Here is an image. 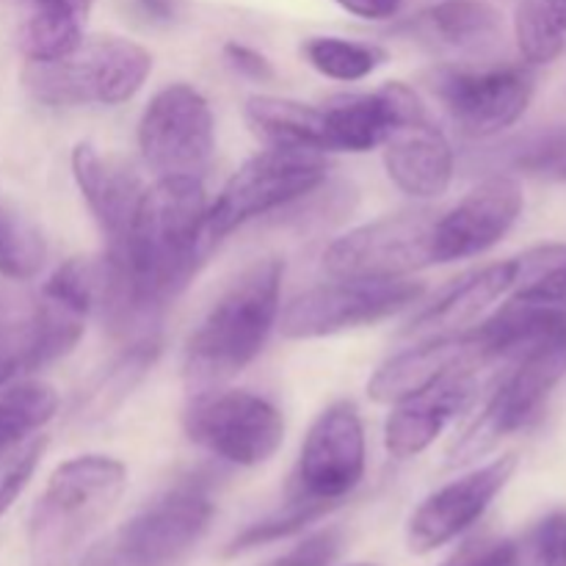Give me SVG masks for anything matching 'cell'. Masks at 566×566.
<instances>
[{"label": "cell", "mask_w": 566, "mask_h": 566, "mask_svg": "<svg viewBox=\"0 0 566 566\" xmlns=\"http://www.w3.org/2000/svg\"><path fill=\"white\" fill-rule=\"evenodd\" d=\"M208 193L197 177H158L144 188L125 243L108 249L103 315L116 332L155 318L199 271L208 247Z\"/></svg>", "instance_id": "obj_1"}, {"label": "cell", "mask_w": 566, "mask_h": 566, "mask_svg": "<svg viewBox=\"0 0 566 566\" xmlns=\"http://www.w3.org/2000/svg\"><path fill=\"white\" fill-rule=\"evenodd\" d=\"M282 276V260H258L210 307L186 346L182 379L191 396L219 390L260 357L280 321Z\"/></svg>", "instance_id": "obj_2"}, {"label": "cell", "mask_w": 566, "mask_h": 566, "mask_svg": "<svg viewBox=\"0 0 566 566\" xmlns=\"http://www.w3.org/2000/svg\"><path fill=\"white\" fill-rule=\"evenodd\" d=\"M127 470L119 459L75 457L50 475L31 517V545L39 562H64L122 501Z\"/></svg>", "instance_id": "obj_3"}, {"label": "cell", "mask_w": 566, "mask_h": 566, "mask_svg": "<svg viewBox=\"0 0 566 566\" xmlns=\"http://www.w3.org/2000/svg\"><path fill=\"white\" fill-rule=\"evenodd\" d=\"M153 72L147 48L125 36L83 39L59 61H28L22 81L44 105L127 103Z\"/></svg>", "instance_id": "obj_4"}, {"label": "cell", "mask_w": 566, "mask_h": 566, "mask_svg": "<svg viewBox=\"0 0 566 566\" xmlns=\"http://www.w3.org/2000/svg\"><path fill=\"white\" fill-rule=\"evenodd\" d=\"M564 376L566 326L512 359V370L497 381L492 396L486 398L484 409L453 442L448 464L451 468L470 464L473 459L490 453L509 434L534 423Z\"/></svg>", "instance_id": "obj_5"}, {"label": "cell", "mask_w": 566, "mask_h": 566, "mask_svg": "<svg viewBox=\"0 0 566 566\" xmlns=\"http://www.w3.org/2000/svg\"><path fill=\"white\" fill-rule=\"evenodd\" d=\"M326 158L304 149L269 147L252 155L208 208V241H221L247 221L307 199L326 180Z\"/></svg>", "instance_id": "obj_6"}, {"label": "cell", "mask_w": 566, "mask_h": 566, "mask_svg": "<svg viewBox=\"0 0 566 566\" xmlns=\"http://www.w3.org/2000/svg\"><path fill=\"white\" fill-rule=\"evenodd\" d=\"M182 429L188 440L238 468L265 464L285 440V418L265 398L247 390H208L191 396Z\"/></svg>", "instance_id": "obj_7"}, {"label": "cell", "mask_w": 566, "mask_h": 566, "mask_svg": "<svg viewBox=\"0 0 566 566\" xmlns=\"http://www.w3.org/2000/svg\"><path fill=\"white\" fill-rule=\"evenodd\" d=\"M426 287L415 280H335L304 291L285 307L282 335L291 340L340 335L376 324L420 302Z\"/></svg>", "instance_id": "obj_8"}, {"label": "cell", "mask_w": 566, "mask_h": 566, "mask_svg": "<svg viewBox=\"0 0 566 566\" xmlns=\"http://www.w3.org/2000/svg\"><path fill=\"white\" fill-rule=\"evenodd\" d=\"M216 147L210 105L188 83L160 88L138 122V149L158 177H197L202 180Z\"/></svg>", "instance_id": "obj_9"}, {"label": "cell", "mask_w": 566, "mask_h": 566, "mask_svg": "<svg viewBox=\"0 0 566 566\" xmlns=\"http://www.w3.org/2000/svg\"><path fill=\"white\" fill-rule=\"evenodd\" d=\"M434 219L431 213H398L357 227L326 247L324 269L332 280H407L434 265Z\"/></svg>", "instance_id": "obj_10"}, {"label": "cell", "mask_w": 566, "mask_h": 566, "mask_svg": "<svg viewBox=\"0 0 566 566\" xmlns=\"http://www.w3.org/2000/svg\"><path fill=\"white\" fill-rule=\"evenodd\" d=\"M365 475V429L352 401H337L318 415L304 437L291 497L337 506Z\"/></svg>", "instance_id": "obj_11"}, {"label": "cell", "mask_w": 566, "mask_h": 566, "mask_svg": "<svg viewBox=\"0 0 566 566\" xmlns=\"http://www.w3.org/2000/svg\"><path fill=\"white\" fill-rule=\"evenodd\" d=\"M213 512V501L199 481L177 484L119 531L116 553L130 566H169L180 562L208 534Z\"/></svg>", "instance_id": "obj_12"}, {"label": "cell", "mask_w": 566, "mask_h": 566, "mask_svg": "<svg viewBox=\"0 0 566 566\" xmlns=\"http://www.w3.org/2000/svg\"><path fill=\"white\" fill-rule=\"evenodd\" d=\"M431 88L468 136L490 138L523 119L534 97V77L520 66L440 70Z\"/></svg>", "instance_id": "obj_13"}, {"label": "cell", "mask_w": 566, "mask_h": 566, "mask_svg": "<svg viewBox=\"0 0 566 566\" xmlns=\"http://www.w3.org/2000/svg\"><path fill=\"white\" fill-rule=\"evenodd\" d=\"M523 188L514 177L495 175L464 193L446 216L434 219V263H457L495 247L523 213Z\"/></svg>", "instance_id": "obj_14"}, {"label": "cell", "mask_w": 566, "mask_h": 566, "mask_svg": "<svg viewBox=\"0 0 566 566\" xmlns=\"http://www.w3.org/2000/svg\"><path fill=\"white\" fill-rule=\"evenodd\" d=\"M514 470H517V457L506 453L426 497L409 520V551L423 556L473 528L492 506V501L506 490Z\"/></svg>", "instance_id": "obj_15"}, {"label": "cell", "mask_w": 566, "mask_h": 566, "mask_svg": "<svg viewBox=\"0 0 566 566\" xmlns=\"http://www.w3.org/2000/svg\"><path fill=\"white\" fill-rule=\"evenodd\" d=\"M321 111L332 153H370L381 147L398 125L426 116L415 88L401 81L385 83L370 94H340Z\"/></svg>", "instance_id": "obj_16"}, {"label": "cell", "mask_w": 566, "mask_h": 566, "mask_svg": "<svg viewBox=\"0 0 566 566\" xmlns=\"http://www.w3.org/2000/svg\"><path fill=\"white\" fill-rule=\"evenodd\" d=\"M475 396V370H457L442 376L426 390L392 403V412L385 423V448L396 459H412L434 446L437 437L446 431L470 407Z\"/></svg>", "instance_id": "obj_17"}, {"label": "cell", "mask_w": 566, "mask_h": 566, "mask_svg": "<svg viewBox=\"0 0 566 566\" xmlns=\"http://www.w3.org/2000/svg\"><path fill=\"white\" fill-rule=\"evenodd\" d=\"M484 365L479 337L473 329L457 332V335L431 337L429 343L409 352L396 354L387 359L368 381V396L376 403H398L415 392L426 390L442 376L457 370H475Z\"/></svg>", "instance_id": "obj_18"}, {"label": "cell", "mask_w": 566, "mask_h": 566, "mask_svg": "<svg viewBox=\"0 0 566 566\" xmlns=\"http://www.w3.org/2000/svg\"><path fill=\"white\" fill-rule=\"evenodd\" d=\"M72 175L94 221L108 238V249L122 247L142 202V177L130 164L114 155H103L92 144H77L72 149Z\"/></svg>", "instance_id": "obj_19"}, {"label": "cell", "mask_w": 566, "mask_h": 566, "mask_svg": "<svg viewBox=\"0 0 566 566\" xmlns=\"http://www.w3.org/2000/svg\"><path fill=\"white\" fill-rule=\"evenodd\" d=\"M381 147L387 177L409 197L437 199L451 188L453 149L429 116L398 125Z\"/></svg>", "instance_id": "obj_20"}, {"label": "cell", "mask_w": 566, "mask_h": 566, "mask_svg": "<svg viewBox=\"0 0 566 566\" xmlns=\"http://www.w3.org/2000/svg\"><path fill=\"white\" fill-rule=\"evenodd\" d=\"M514 285V260L484 265L462 274L451 285L442 287L440 296L426 304L412 324L407 326V335H457L473 326L492 304L506 296Z\"/></svg>", "instance_id": "obj_21"}, {"label": "cell", "mask_w": 566, "mask_h": 566, "mask_svg": "<svg viewBox=\"0 0 566 566\" xmlns=\"http://www.w3.org/2000/svg\"><path fill=\"white\" fill-rule=\"evenodd\" d=\"M243 116H247L254 136L265 142V147L304 149V153L321 155L332 153L324 111L315 108V105L258 94V97L247 99Z\"/></svg>", "instance_id": "obj_22"}, {"label": "cell", "mask_w": 566, "mask_h": 566, "mask_svg": "<svg viewBox=\"0 0 566 566\" xmlns=\"http://www.w3.org/2000/svg\"><path fill=\"white\" fill-rule=\"evenodd\" d=\"M434 39L459 53H486L503 36V17L484 0H442L423 14Z\"/></svg>", "instance_id": "obj_23"}, {"label": "cell", "mask_w": 566, "mask_h": 566, "mask_svg": "<svg viewBox=\"0 0 566 566\" xmlns=\"http://www.w3.org/2000/svg\"><path fill=\"white\" fill-rule=\"evenodd\" d=\"M108 293L111 263L103 254V258H70L66 263H61L53 276L44 282L42 296L86 318L94 310L103 313Z\"/></svg>", "instance_id": "obj_24"}, {"label": "cell", "mask_w": 566, "mask_h": 566, "mask_svg": "<svg viewBox=\"0 0 566 566\" xmlns=\"http://www.w3.org/2000/svg\"><path fill=\"white\" fill-rule=\"evenodd\" d=\"M59 392L44 381H22L0 392V459L53 420Z\"/></svg>", "instance_id": "obj_25"}, {"label": "cell", "mask_w": 566, "mask_h": 566, "mask_svg": "<svg viewBox=\"0 0 566 566\" xmlns=\"http://www.w3.org/2000/svg\"><path fill=\"white\" fill-rule=\"evenodd\" d=\"M512 298L566 310V243H545L514 258Z\"/></svg>", "instance_id": "obj_26"}, {"label": "cell", "mask_w": 566, "mask_h": 566, "mask_svg": "<svg viewBox=\"0 0 566 566\" xmlns=\"http://www.w3.org/2000/svg\"><path fill=\"white\" fill-rule=\"evenodd\" d=\"M302 53L315 72L343 83H354L374 75L387 61V50H381L379 44L354 42V39L340 36L307 39Z\"/></svg>", "instance_id": "obj_27"}, {"label": "cell", "mask_w": 566, "mask_h": 566, "mask_svg": "<svg viewBox=\"0 0 566 566\" xmlns=\"http://www.w3.org/2000/svg\"><path fill=\"white\" fill-rule=\"evenodd\" d=\"M48 260L39 227H33L25 216L0 208V276L11 282H28L42 271Z\"/></svg>", "instance_id": "obj_28"}, {"label": "cell", "mask_w": 566, "mask_h": 566, "mask_svg": "<svg viewBox=\"0 0 566 566\" xmlns=\"http://www.w3.org/2000/svg\"><path fill=\"white\" fill-rule=\"evenodd\" d=\"M81 17L33 9L20 31V50L28 61H59L83 42Z\"/></svg>", "instance_id": "obj_29"}, {"label": "cell", "mask_w": 566, "mask_h": 566, "mask_svg": "<svg viewBox=\"0 0 566 566\" xmlns=\"http://www.w3.org/2000/svg\"><path fill=\"white\" fill-rule=\"evenodd\" d=\"M332 509L335 506H329V503L298 501V497H291L282 512L271 514V517L260 520V523L249 525L243 534H238L235 539L230 542V547H227V556H238V553L254 551V547L260 545H269V542H280L285 539V536L298 534V531H304L307 525H313L315 520L329 514Z\"/></svg>", "instance_id": "obj_30"}, {"label": "cell", "mask_w": 566, "mask_h": 566, "mask_svg": "<svg viewBox=\"0 0 566 566\" xmlns=\"http://www.w3.org/2000/svg\"><path fill=\"white\" fill-rule=\"evenodd\" d=\"M514 33L520 53L528 64H551L564 53L566 33L539 0H520L514 11Z\"/></svg>", "instance_id": "obj_31"}, {"label": "cell", "mask_w": 566, "mask_h": 566, "mask_svg": "<svg viewBox=\"0 0 566 566\" xmlns=\"http://www.w3.org/2000/svg\"><path fill=\"white\" fill-rule=\"evenodd\" d=\"M160 354V343L155 337H144L142 343L130 348L114 368L108 370V376L103 379L99 390L92 396V409L97 418H103L105 412H111L114 407H119L125 401V396H130L133 387L142 381V376L153 368V363Z\"/></svg>", "instance_id": "obj_32"}, {"label": "cell", "mask_w": 566, "mask_h": 566, "mask_svg": "<svg viewBox=\"0 0 566 566\" xmlns=\"http://www.w3.org/2000/svg\"><path fill=\"white\" fill-rule=\"evenodd\" d=\"M512 166L536 177L566 180V127H547L514 147Z\"/></svg>", "instance_id": "obj_33"}, {"label": "cell", "mask_w": 566, "mask_h": 566, "mask_svg": "<svg viewBox=\"0 0 566 566\" xmlns=\"http://www.w3.org/2000/svg\"><path fill=\"white\" fill-rule=\"evenodd\" d=\"M44 448H48V437L36 434L22 442L20 448H14L9 457L0 459V517L9 512L11 503L22 495L28 481L33 479L44 457Z\"/></svg>", "instance_id": "obj_34"}, {"label": "cell", "mask_w": 566, "mask_h": 566, "mask_svg": "<svg viewBox=\"0 0 566 566\" xmlns=\"http://www.w3.org/2000/svg\"><path fill=\"white\" fill-rule=\"evenodd\" d=\"M517 564V545L512 539H473L459 547L446 564L440 566H514Z\"/></svg>", "instance_id": "obj_35"}, {"label": "cell", "mask_w": 566, "mask_h": 566, "mask_svg": "<svg viewBox=\"0 0 566 566\" xmlns=\"http://www.w3.org/2000/svg\"><path fill=\"white\" fill-rule=\"evenodd\" d=\"M340 553V531L329 528L307 536L298 547H293L285 558L274 566H329Z\"/></svg>", "instance_id": "obj_36"}, {"label": "cell", "mask_w": 566, "mask_h": 566, "mask_svg": "<svg viewBox=\"0 0 566 566\" xmlns=\"http://www.w3.org/2000/svg\"><path fill=\"white\" fill-rule=\"evenodd\" d=\"M534 551L539 566H566V512H553L534 534Z\"/></svg>", "instance_id": "obj_37"}, {"label": "cell", "mask_w": 566, "mask_h": 566, "mask_svg": "<svg viewBox=\"0 0 566 566\" xmlns=\"http://www.w3.org/2000/svg\"><path fill=\"white\" fill-rule=\"evenodd\" d=\"M224 59H227V64L238 72V75L252 77V81H260V83L274 81V66H271V61L265 59L263 53H258V50L247 48V44L227 42Z\"/></svg>", "instance_id": "obj_38"}, {"label": "cell", "mask_w": 566, "mask_h": 566, "mask_svg": "<svg viewBox=\"0 0 566 566\" xmlns=\"http://www.w3.org/2000/svg\"><path fill=\"white\" fill-rule=\"evenodd\" d=\"M340 9H346L348 14L359 17V20H390L398 14L403 0H335Z\"/></svg>", "instance_id": "obj_39"}, {"label": "cell", "mask_w": 566, "mask_h": 566, "mask_svg": "<svg viewBox=\"0 0 566 566\" xmlns=\"http://www.w3.org/2000/svg\"><path fill=\"white\" fill-rule=\"evenodd\" d=\"M138 11L153 22H171L180 9V0H136Z\"/></svg>", "instance_id": "obj_40"}, {"label": "cell", "mask_w": 566, "mask_h": 566, "mask_svg": "<svg viewBox=\"0 0 566 566\" xmlns=\"http://www.w3.org/2000/svg\"><path fill=\"white\" fill-rule=\"evenodd\" d=\"M539 3L545 6L547 14H551L553 20H556V25L566 33V0H539Z\"/></svg>", "instance_id": "obj_41"}, {"label": "cell", "mask_w": 566, "mask_h": 566, "mask_svg": "<svg viewBox=\"0 0 566 566\" xmlns=\"http://www.w3.org/2000/svg\"><path fill=\"white\" fill-rule=\"evenodd\" d=\"M354 566H374V564H354Z\"/></svg>", "instance_id": "obj_42"}]
</instances>
